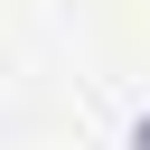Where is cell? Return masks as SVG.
Here are the masks:
<instances>
[{"mask_svg":"<svg viewBox=\"0 0 150 150\" xmlns=\"http://www.w3.org/2000/svg\"><path fill=\"white\" fill-rule=\"evenodd\" d=\"M131 150H150V122H141V131H131Z\"/></svg>","mask_w":150,"mask_h":150,"instance_id":"obj_1","label":"cell"}]
</instances>
